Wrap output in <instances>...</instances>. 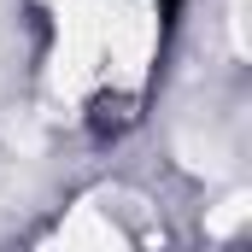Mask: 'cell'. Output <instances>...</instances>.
Returning <instances> with one entry per match:
<instances>
[{
	"label": "cell",
	"instance_id": "1",
	"mask_svg": "<svg viewBox=\"0 0 252 252\" xmlns=\"http://www.w3.org/2000/svg\"><path fill=\"white\" fill-rule=\"evenodd\" d=\"M135 124V100L129 94H94L88 100V129L106 141V135H124V129Z\"/></svg>",
	"mask_w": 252,
	"mask_h": 252
},
{
	"label": "cell",
	"instance_id": "2",
	"mask_svg": "<svg viewBox=\"0 0 252 252\" xmlns=\"http://www.w3.org/2000/svg\"><path fill=\"white\" fill-rule=\"evenodd\" d=\"M158 6H164V12H182V0H158Z\"/></svg>",
	"mask_w": 252,
	"mask_h": 252
}]
</instances>
